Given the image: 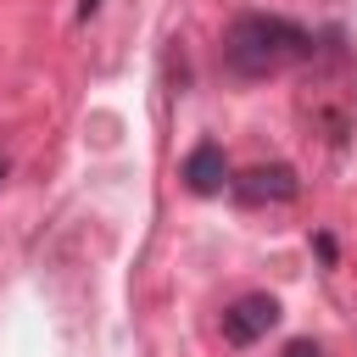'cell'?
Returning a JSON list of instances; mask_svg holds the SVG:
<instances>
[{
	"instance_id": "1",
	"label": "cell",
	"mask_w": 357,
	"mask_h": 357,
	"mask_svg": "<svg viewBox=\"0 0 357 357\" xmlns=\"http://www.w3.org/2000/svg\"><path fill=\"white\" fill-rule=\"evenodd\" d=\"M307 56H312V33L268 11H240L223 33V67L234 78H273Z\"/></svg>"
},
{
	"instance_id": "2",
	"label": "cell",
	"mask_w": 357,
	"mask_h": 357,
	"mask_svg": "<svg viewBox=\"0 0 357 357\" xmlns=\"http://www.w3.org/2000/svg\"><path fill=\"white\" fill-rule=\"evenodd\" d=\"M273 324H279V301H273V296H240V301H229L223 318H218V329H223L229 346H257Z\"/></svg>"
},
{
	"instance_id": "3",
	"label": "cell",
	"mask_w": 357,
	"mask_h": 357,
	"mask_svg": "<svg viewBox=\"0 0 357 357\" xmlns=\"http://www.w3.org/2000/svg\"><path fill=\"white\" fill-rule=\"evenodd\" d=\"M229 190H234V201H245V206H262V201H296V173L284 167V162H273V167H251V173H240V178H229Z\"/></svg>"
},
{
	"instance_id": "4",
	"label": "cell",
	"mask_w": 357,
	"mask_h": 357,
	"mask_svg": "<svg viewBox=\"0 0 357 357\" xmlns=\"http://www.w3.org/2000/svg\"><path fill=\"white\" fill-rule=\"evenodd\" d=\"M184 190L190 195H218L223 184H229V162H223V145H212V139H201L190 156H184Z\"/></svg>"
},
{
	"instance_id": "5",
	"label": "cell",
	"mask_w": 357,
	"mask_h": 357,
	"mask_svg": "<svg viewBox=\"0 0 357 357\" xmlns=\"http://www.w3.org/2000/svg\"><path fill=\"white\" fill-rule=\"evenodd\" d=\"M284 357H324V351H318L312 340H290V346H284Z\"/></svg>"
},
{
	"instance_id": "6",
	"label": "cell",
	"mask_w": 357,
	"mask_h": 357,
	"mask_svg": "<svg viewBox=\"0 0 357 357\" xmlns=\"http://www.w3.org/2000/svg\"><path fill=\"white\" fill-rule=\"evenodd\" d=\"M100 11V0H78V17H95Z\"/></svg>"
},
{
	"instance_id": "7",
	"label": "cell",
	"mask_w": 357,
	"mask_h": 357,
	"mask_svg": "<svg viewBox=\"0 0 357 357\" xmlns=\"http://www.w3.org/2000/svg\"><path fill=\"white\" fill-rule=\"evenodd\" d=\"M0 173H6V162H0Z\"/></svg>"
}]
</instances>
